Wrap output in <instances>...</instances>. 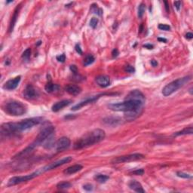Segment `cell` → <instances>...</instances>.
<instances>
[{"label": "cell", "mask_w": 193, "mask_h": 193, "mask_svg": "<svg viewBox=\"0 0 193 193\" xmlns=\"http://www.w3.org/2000/svg\"><path fill=\"white\" fill-rule=\"evenodd\" d=\"M30 55H31V49L30 48H27V50H25L23 51V55H22V58L23 59H29L30 57Z\"/></svg>", "instance_id": "obj_31"}, {"label": "cell", "mask_w": 193, "mask_h": 193, "mask_svg": "<svg viewBox=\"0 0 193 193\" xmlns=\"http://www.w3.org/2000/svg\"><path fill=\"white\" fill-rule=\"evenodd\" d=\"M189 93H190V95H192V88L189 89Z\"/></svg>", "instance_id": "obj_47"}, {"label": "cell", "mask_w": 193, "mask_h": 193, "mask_svg": "<svg viewBox=\"0 0 193 193\" xmlns=\"http://www.w3.org/2000/svg\"><path fill=\"white\" fill-rule=\"evenodd\" d=\"M83 188H84L85 190L86 191H92L93 190V186L91 184H85L83 186Z\"/></svg>", "instance_id": "obj_38"}, {"label": "cell", "mask_w": 193, "mask_h": 193, "mask_svg": "<svg viewBox=\"0 0 193 193\" xmlns=\"http://www.w3.org/2000/svg\"><path fill=\"white\" fill-rule=\"evenodd\" d=\"M41 42H41V41H39V42H38V44H37V45H39L41 44Z\"/></svg>", "instance_id": "obj_48"}, {"label": "cell", "mask_w": 193, "mask_h": 193, "mask_svg": "<svg viewBox=\"0 0 193 193\" xmlns=\"http://www.w3.org/2000/svg\"><path fill=\"white\" fill-rule=\"evenodd\" d=\"M72 103V101L70 100H61L59 102H57L55 103L54 105L51 107V110L54 112H57L60 111L62 109H63L64 107L69 106L70 103Z\"/></svg>", "instance_id": "obj_17"}, {"label": "cell", "mask_w": 193, "mask_h": 193, "mask_svg": "<svg viewBox=\"0 0 193 193\" xmlns=\"http://www.w3.org/2000/svg\"><path fill=\"white\" fill-rule=\"evenodd\" d=\"M191 80V76H185L183 78H180L174 80L170 83L168 84L162 90V94L164 96H168L174 94L175 91L183 87L185 85L188 83Z\"/></svg>", "instance_id": "obj_6"}, {"label": "cell", "mask_w": 193, "mask_h": 193, "mask_svg": "<svg viewBox=\"0 0 193 193\" xmlns=\"http://www.w3.org/2000/svg\"><path fill=\"white\" fill-rule=\"evenodd\" d=\"M75 49H76V52L79 54V55H82V50L81 49V47H80V45L79 44H77L76 45V47H75Z\"/></svg>", "instance_id": "obj_41"}, {"label": "cell", "mask_w": 193, "mask_h": 193, "mask_svg": "<svg viewBox=\"0 0 193 193\" xmlns=\"http://www.w3.org/2000/svg\"><path fill=\"white\" fill-rule=\"evenodd\" d=\"M124 70H125L127 73H134L135 72L134 67L130 65H126L125 67H124Z\"/></svg>", "instance_id": "obj_33"}, {"label": "cell", "mask_w": 193, "mask_h": 193, "mask_svg": "<svg viewBox=\"0 0 193 193\" xmlns=\"http://www.w3.org/2000/svg\"><path fill=\"white\" fill-rule=\"evenodd\" d=\"M176 176H179V177H181V178H185V179H191L192 177L190 174H186V173L181 172V171H178V172H176Z\"/></svg>", "instance_id": "obj_30"}, {"label": "cell", "mask_w": 193, "mask_h": 193, "mask_svg": "<svg viewBox=\"0 0 193 193\" xmlns=\"http://www.w3.org/2000/svg\"><path fill=\"white\" fill-rule=\"evenodd\" d=\"M42 174L41 169L36 172L33 173V174H28V175H25V176H13L11 179H9L7 183L8 186H15V185L20 184V183H24V182H27V181L31 180L33 179H34L36 176H38L39 174Z\"/></svg>", "instance_id": "obj_7"}, {"label": "cell", "mask_w": 193, "mask_h": 193, "mask_svg": "<svg viewBox=\"0 0 193 193\" xmlns=\"http://www.w3.org/2000/svg\"><path fill=\"white\" fill-rule=\"evenodd\" d=\"M164 5H165V10L168 13L170 12V7H169V2L168 1H164Z\"/></svg>", "instance_id": "obj_42"}, {"label": "cell", "mask_w": 193, "mask_h": 193, "mask_svg": "<svg viewBox=\"0 0 193 193\" xmlns=\"http://www.w3.org/2000/svg\"><path fill=\"white\" fill-rule=\"evenodd\" d=\"M97 23H98V19L96 18V17H92L91 20L90 21V26L93 29H95L97 26Z\"/></svg>", "instance_id": "obj_32"}, {"label": "cell", "mask_w": 193, "mask_h": 193, "mask_svg": "<svg viewBox=\"0 0 193 193\" xmlns=\"http://www.w3.org/2000/svg\"><path fill=\"white\" fill-rule=\"evenodd\" d=\"M64 90L70 95L73 96H76L79 95L80 93L82 92V88L79 86L76 85H67L64 88Z\"/></svg>", "instance_id": "obj_18"}, {"label": "cell", "mask_w": 193, "mask_h": 193, "mask_svg": "<svg viewBox=\"0 0 193 193\" xmlns=\"http://www.w3.org/2000/svg\"><path fill=\"white\" fill-rule=\"evenodd\" d=\"M145 156L143 154L140 153H134L127 155H122L118 157L114 158L112 160L111 162L112 164H121V163H125V162H130L133 161H137L144 158Z\"/></svg>", "instance_id": "obj_8"}, {"label": "cell", "mask_w": 193, "mask_h": 193, "mask_svg": "<svg viewBox=\"0 0 193 193\" xmlns=\"http://www.w3.org/2000/svg\"><path fill=\"white\" fill-rule=\"evenodd\" d=\"M151 64L152 65V67H157V66H158V62L156 61H155V60H152Z\"/></svg>", "instance_id": "obj_45"}, {"label": "cell", "mask_w": 193, "mask_h": 193, "mask_svg": "<svg viewBox=\"0 0 193 193\" xmlns=\"http://www.w3.org/2000/svg\"><path fill=\"white\" fill-rule=\"evenodd\" d=\"M82 168H83V167L81 164H75V165L70 166L67 169H65L63 170V174H66V175H71V174H74L80 171Z\"/></svg>", "instance_id": "obj_21"}, {"label": "cell", "mask_w": 193, "mask_h": 193, "mask_svg": "<svg viewBox=\"0 0 193 193\" xmlns=\"http://www.w3.org/2000/svg\"><path fill=\"white\" fill-rule=\"evenodd\" d=\"M131 174H134V175H140V176H141V175H143L144 174V170L143 169H136V170L132 171Z\"/></svg>", "instance_id": "obj_35"}, {"label": "cell", "mask_w": 193, "mask_h": 193, "mask_svg": "<svg viewBox=\"0 0 193 193\" xmlns=\"http://www.w3.org/2000/svg\"><path fill=\"white\" fill-rule=\"evenodd\" d=\"M91 11L92 13H95V14L97 15L98 16H101L102 14H103V11H102V9L98 8V7H97V5L96 4H93L92 5H91Z\"/></svg>", "instance_id": "obj_28"}, {"label": "cell", "mask_w": 193, "mask_h": 193, "mask_svg": "<svg viewBox=\"0 0 193 193\" xmlns=\"http://www.w3.org/2000/svg\"><path fill=\"white\" fill-rule=\"evenodd\" d=\"M105 136L106 134L104 130L100 128H96L87 133L77 140L74 143L73 149L76 150H79L91 146L93 145L101 142L105 138Z\"/></svg>", "instance_id": "obj_2"}, {"label": "cell", "mask_w": 193, "mask_h": 193, "mask_svg": "<svg viewBox=\"0 0 193 193\" xmlns=\"http://www.w3.org/2000/svg\"><path fill=\"white\" fill-rule=\"evenodd\" d=\"M103 122L105 123L107 125H111V126H116L118 124L121 122V119L118 117H107L105 118L103 120Z\"/></svg>", "instance_id": "obj_22"}, {"label": "cell", "mask_w": 193, "mask_h": 193, "mask_svg": "<svg viewBox=\"0 0 193 193\" xmlns=\"http://www.w3.org/2000/svg\"><path fill=\"white\" fill-rule=\"evenodd\" d=\"M146 10V5L144 3H141L138 7V17L139 18H142L144 15Z\"/></svg>", "instance_id": "obj_29"}, {"label": "cell", "mask_w": 193, "mask_h": 193, "mask_svg": "<svg viewBox=\"0 0 193 193\" xmlns=\"http://www.w3.org/2000/svg\"><path fill=\"white\" fill-rule=\"evenodd\" d=\"M42 122V118L35 117L26 118L19 122H8L4 123L2 125V128L5 134L11 136L19 134V133L29 130L33 128L34 126L38 125Z\"/></svg>", "instance_id": "obj_1"}, {"label": "cell", "mask_w": 193, "mask_h": 193, "mask_svg": "<svg viewBox=\"0 0 193 193\" xmlns=\"http://www.w3.org/2000/svg\"><path fill=\"white\" fill-rule=\"evenodd\" d=\"M57 60L59 61V62H61V63H63L64 61H66V56L65 55H59V56H57Z\"/></svg>", "instance_id": "obj_36"}, {"label": "cell", "mask_w": 193, "mask_h": 193, "mask_svg": "<svg viewBox=\"0 0 193 193\" xmlns=\"http://www.w3.org/2000/svg\"><path fill=\"white\" fill-rule=\"evenodd\" d=\"M125 100H131L140 101L143 103H145L146 98L140 90H133L128 95Z\"/></svg>", "instance_id": "obj_13"}, {"label": "cell", "mask_w": 193, "mask_h": 193, "mask_svg": "<svg viewBox=\"0 0 193 193\" xmlns=\"http://www.w3.org/2000/svg\"><path fill=\"white\" fill-rule=\"evenodd\" d=\"M58 85H55L51 83V82H48L46 85H45V89L46 91L48 93H52L54 92L55 91H56L57 88H58Z\"/></svg>", "instance_id": "obj_24"}, {"label": "cell", "mask_w": 193, "mask_h": 193, "mask_svg": "<svg viewBox=\"0 0 193 193\" xmlns=\"http://www.w3.org/2000/svg\"><path fill=\"white\" fill-rule=\"evenodd\" d=\"M69 69H70V70L73 72V73L74 75L78 74V68L76 65H71L69 67Z\"/></svg>", "instance_id": "obj_37"}, {"label": "cell", "mask_w": 193, "mask_h": 193, "mask_svg": "<svg viewBox=\"0 0 193 193\" xmlns=\"http://www.w3.org/2000/svg\"><path fill=\"white\" fill-rule=\"evenodd\" d=\"M186 38L187 39H192L193 38V34L192 33H187L186 34Z\"/></svg>", "instance_id": "obj_43"}, {"label": "cell", "mask_w": 193, "mask_h": 193, "mask_svg": "<svg viewBox=\"0 0 193 193\" xmlns=\"http://www.w3.org/2000/svg\"><path fill=\"white\" fill-rule=\"evenodd\" d=\"M5 112L13 116H23L27 112V107L21 102L17 100L9 101L3 106Z\"/></svg>", "instance_id": "obj_5"}, {"label": "cell", "mask_w": 193, "mask_h": 193, "mask_svg": "<svg viewBox=\"0 0 193 193\" xmlns=\"http://www.w3.org/2000/svg\"><path fill=\"white\" fill-rule=\"evenodd\" d=\"M109 95V94H101V95H96V96H91L89 98H87L86 100H85L83 101H81L79 103H77L76 105L73 106L72 107V110L73 111H76V110H79L81 108H82L83 106H85L88 105V104H90V103H95V101H96L98 100L101 96H103V95Z\"/></svg>", "instance_id": "obj_10"}, {"label": "cell", "mask_w": 193, "mask_h": 193, "mask_svg": "<svg viewBox=\"0 0 193 193\" xmlns=\"http://www.w3.org/2000/svg\"><path fill=\"white\" fill-rule=\"evenodd\" d=\"M109 179V176H106V175H104V174H96V176H95V180L97 181L100 183H106Z\"/></svg>", "instance_id": "obj_25"}, {"label": "cell", "mask_w": 193, "mask_h": 193, "mask_svg": "<svg viewBox=\"0 0 193 193\" xmlns=\"http://www.w3.org/2000/svg\"><path fill=\"white\" fill-rule=\"evenodd\" d=\"M73 159V158L71 156H68V157H65L62 158L61 160H58L57 162H52V163H51L48 165L45 166L44 168H41V170H42V173L46 172V171H48V170H54L55 168H58V167H61V166L63 165V164H67V163H69Z\"/></svg>", "instance_id": "obj_9"}, {"label": "cell", "mask_w": 193, "mask_h": 193, "mask_svg": "<svg viewBox=\"0 0 193 193\" xmlns=\"http://www.w3.org/2000/svg\"><path fill=\"white\" fill-rule=\"evenodd\" d=\"M128 186H129V188H130V189H132V190L136 192H141V193L145 192V190L143 189L142 185L136 180L130 181L129 183H128Z\"/></svg>", "instance_id": "obj_20"}, {"label": "cell", "mask_w": 193, "mask_h": 193, "mask_svg": "<svg viewBox=\"0 0 193 193\" xmlns=\"http://www.w3.org/2000/svg\"><path fill=\"white\" fill-rule=\"evenodd\" d=\"M193 133V128L192 127H189V128H185L183 130L177 131V132L174 133L173 136H182V135H187V134H192Z\"/></svg>", "instance_id": "obj_23"}, {"label": "cell", "mask_w": 193, "mask_h": 193, "mask_svg": "<svg viewBox=\"0 0 193 193\" xmlns=\"http://www.w3.org/2000/svg\"><path fill=\"white\" fill-rule=\"evenodd\" d=\"M38 91L32 85H27L23 90V96L27 100H33L38 96Z\"/></svg>", "instance_id": "obj_12"}, {"label": "cell", "mask_w": 193, "mask_h": 193, "mask_svg": "<svg viewBox=\"0 0 193 193\" xmlns=\"http://www.w3.org/2000/svg\"><path fill=\"white\" fill-rule=\"evenodd\" d=\"M95 61V58L92 55H86V57H85V59H84V65L85 66V67H86V66L90 65V64L94 63Z\"/></svg>", "instance_id": "obj_27"}, {"label": "cell", "mask_w": 193, "mask_h": 193, "mask_svg": "<svg viewBox=\"0 0 193 193\" xmlns=\"http://www.w3.org/2000/svg\"><path fill=\"white\" fill-rule=\"evenodd\" d=\"M118 55H119V52H118V50L117 48H115V49L112 50V57H118Z\"/></svg>", "instance_id": "obj_40"}, {"label": "cell", "mask_w": 193, "mask_h": 193, "mask_svg": "<svg viewBox=\"0 0 193 193\" xmlns=\"http://www.w3.org/2000/svg\"><path fill=\"white\" fill-rule=\"evenodd\" d=\"M96 84L101 88H106L110 85V79L107 76L100 75L95 78Z\"/></svg>", "instance_id": "obj_16"}, {"label": "cell", "mask_w": 193, "mask_h": 193, "mask_svg": "<svg viewBox=\"0 0 193 193\" xmlns=\"http://www.w3.org/2000/svg\"><path fill=\"white\" fill-rule=\"evenodd\" d=\"M55 130V127L51 124L50 122H45L43 124L42 129L40 130L39 134L36 136V140L31 144H29V146H27L25 149H23L21 152V155L26 157L28 155H29L36 148L43 144L45 143V141L46 140L49 136L54 134Z\"/></svg>", "instance_id": "obj_3"}, {"label": "cell", "mask_w": 193, "mask_h": 193, "mask_svg": "<svg viewBox=\"0 0 193 193\" xmlns=\"http://www.w3.org/2000/svg\"><path fill=\"white\" fill-rule=\"evenodd\" d=\"M11 2H13V1H8L7 3H11Z\"/></svg>", "instance_id": "obj_49"}, {"label": "cell", "mask_w": 193, "mask_h": 193, "mask_svg": "<svg viewBox=\"0 0 193 193\" xmlns=\"http://www.w3.org/2000/svg\"><path fill=\"white\" fill-rule=\"evenodd\" d=\"M158 29H161V30H165V31H168V30H170V27L168 24H162V23H160L158 25Z\"/></svg>", "instance_id": "obj_34"}, {"label": "cell", "mask_w": 193, "mask_h": 193, "mask_svg": "<svg viewBox=\"0 0 193 193\" xmlns=\"http://www.w3.org/2000/svg\"><path fill=\"white\" fill-rule=\"evenodd\" d=\"M20 9H21V5H17L16 7V9H15V11H14V14L12 15V17H11V21L10 25H9V32L13 31V29L15 27V25L16 22H17V20L18 18V15H19Z\"/></svg>", "instance_id": "obj_19"}, {"label": "cell", "mask_w": 193, "mask_h": 193, "mask_svg": "<svg viewBox=\"0 0 193 193\" xmlns=\"http://www.w3.org/2000/svg\"><path fill=\"white\" fill-rule=\"evenodd\" d=\"M71 187V183L67 181L64 182H61L57 185V188L61 190H65V189H68Z\"/></svg>", "instance_id": "obj_26"}, {"label": "cell", "mask_w": 193, "mask_h": 193, "mask_svg": "<svg viewBox=\"0 0 193 193\" xmlns=\"http://www.w3.org/2000/svg\"><path fill=\"white\" fill-rule=\"evenodd\" d=\"M174 7L176 8V10L179 11L180 9L181 8V2L180 1H176V2H174Z\"/></svg>", "instance_id": "obj_39"}, {"label": "cell", "mask_w": 193, "mask_h": 193, "mask_svg": "<svg viewBox=\"0 0 193 193\" xmlns=\"http://www.w3.org/2000/svg\"><path fill=\"white\" fill-rule=\"evenodd\" d=\"M158 41H160V42H167V39H164V38H158Z\"/></svg>", "instance_id": "obj_46"}, {"label": "cell", "mask_w": 193, "mask_h": 193, "mask_svg": "<svg viewBox=\"0 0 193 193\" xmlns=\"http://www.w3.org/2000/svg\"><path fill=\"white\" fill-rule=\"evenodd\" d=\"M143 47L146 48H148V49H152L153 48V45L151 44H146L145 45H143Z\"/></svg>", "instance_id": "obj_44"}, {"label": "cell", "mask_w": 193, "mask_h": 193, "mask_svg": "<svg viewBox=\"0 0 193 193\" xmlns=\"http://www.w3.org/2000/svg\"><path fill=\"white\" fill-rule=\"evenodd\" d=\"M142 112H143V108L136 109V110H133V111L126 112L124 113V118L128 122L134 121V120L136 119V118H138L139 116H140Z\"/></svg>", "instance_id": "obj_15"}, {"label": "cell", "mask_w": 193, "mask_h": 193, "mask_svg": "<svg viewBox=\"0 0 193 193\" xmlns=\"http://www.w3.org/2000/svg\"><path fill=\"white\" fill-rule=\"evenodd\" d=\"M21 76H17V77L14 78L12 79H10L9 81H7L5 85H3V88L5 90L8 91H13L15 90V88H17V87L18 86L20 82H21Z\"/></svg>", "instance_id": "obj_14"}, {"label": "cell", "mask_w": 193, "mask_h": 193, "mask_svg": "<svg viewBox=\"0 0 193 193\" xmlns=\"http://www.w3.org/2000/svg\"><path fill=\"white\" fill-rule=\"evenodd\" d=\"M71 145V140L67 136H62L59 139L56 143V149L58 152L65 151L66 149H69Z\"/></svg>", "instance_id": "obj_11"}, {"label": "cell", "mask_w": 193, "mask_h": 193, "mask_svg": "<svg viewBox=\"0 0 193 193\" xmlns=\"http://www.w3.org/2000/svg\"><path fill=\"white\" fill-rule=\"evenodd\" d=\"M143 103L140 101L131 100H125V101L122 103H111L108 106L109 109L116 112H130L136 109L143 108Z\"/></svg>", "instance_id": "obj_4"}]
</instances>
